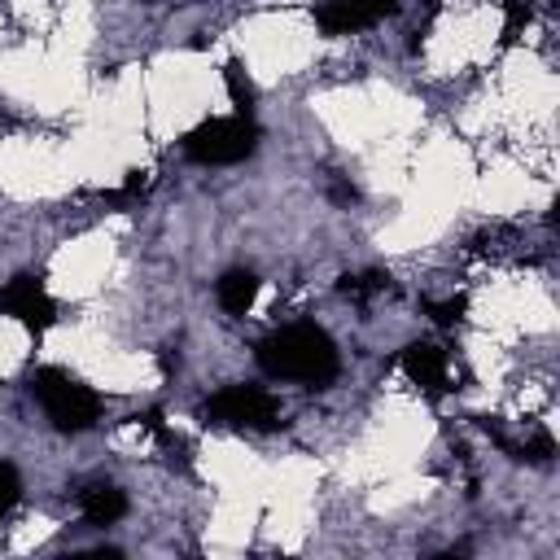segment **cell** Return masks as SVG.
<instances>
[{
  "instance_id": "3",
  "label": "cell",
  "mask_w": 560,
  "mask_h": 560,
  "mask_svg": "<svg viewBox=\"0 0 560 560\" xmlns=\"http://www.w3.org/2000/svg\"><path fill=\"white\" fill-rule=\"evenodd\" d=\"M258 122L249 114H228V118H206L184 136V153L201 166H232L245 162L258 149Z\"/></svg>"
},
{
  "instance_id": "2",
  "label": "cell",
  "mask_w": 560,
  "mask_h": 560,
  "mask_svg": "<svg viewBox=\"0 0 560 560\" xmlns=\"http://www.w3.org/2000/svg\"><path fill=\"white\" fill-rule=\"evenodd\" d=\"M31 394L39 398V407L57 433H83L101 420V394L61 368H39L31 376Z\"/></svg>"
},
{
  "instance_id": "8",
  "label": "cell",
  "mask_w": 560,
  "mask_h": 560,
  "mask_svg": "<svg viewBox=\"0 0 560 560\" xmlns=\"http://www.w3.org/2000/svg\"><path fill=\"white\" fill-rule=\"evenodd\" d=\"M258 276L254 271H245V267H232V271H223L219 276V284H214V298H219V306L228 311V315H245L249 306H254V298H258Z\"/></svg>"
},
{
  "instance_id": "11",
  "label": "cell",
  "mask_w": 560,
  "mask_h": 560,
  "mask_svg": "<svg viewBox=\"0 0 560 560\" xmlns=\"http://www.w3.org/2000/svg\"><path fill=\"white\" fill-rule=\"evenodd\" d=\"M420 306L429 311V319H433V324L451 328V324H459V319H464V311H468V298H446V302H433V298H424Z\"/></svg>"
},
{
  "instance_id": "6",
  "label": "cell",
  "mask_w": 560,
  "mask_h": 560,
  "mask_svg": "<svg viewBox=\"0 0 560 560\" xmlns=\"http://www.w3.org/2000/svg\"><path fill=\"white\" fill-rule=\"evenodd\" d=\"M315 26L324 35H359L398 13V0H311Z\"/></svg>"
},
{
  "instance_id": "1",
  "label": "cell",
  "mask_w": 560,
  "mask_h": 560,
  "mask_svg": "<svg viewBox=\"0 0 560 560\" xmlns=\"http://www.w3.org/2000/svg\"><path fill=\"white\" fill-rule=\"evenodd\" d=\"M258 368L276 381H302L306 389H324L337 376L341 359L319 324H289L258 341Z\"/></svg>"
},
{
  "instance_id": "9",
  "label": "cell",
  "mask_w": 560,
  "mask_h": 560,
  "mask_svg": "<svg viewBox=\"0 0 560 560\" xmlns=\"http://www.w3.org/2000/svg\"><path fill=\"white\" fill-rule=\"evenodd\" d=\"M79 512H83L88 525H101L105 529V525H114V521L127 516V494L118 486H92V490H83Z\"/></svg>"
},
{
  "instance_id": "4",
  "label": "cell",
  "mask_w": 560,
  "mask_h": 560,
  "mask_svg": "<svg viewBox=\"0 0 560 560\" xmlns=\"http://www.w3.org/2000/svg\"><path fill=\"white\" fill-rule=\"evenodd\" d=\"M206 424H232V429H276L280 420V402L258 389V385H223L206 407H201Z\"/></svg>"
},
{
  "instance_id": "7",
  "label": "cell",
  "mask_w": 560,
  "mask_h": 560,
  "mask_svg": "<svg viewBox=\"0 0 560 560\" xmlns=\"http://www.w3.org/2000/svg\"><path fill=\"white\" fill-rule=\"evenodd\" d=\"M398 363H402V372H407L411 385H420V389H429V394L451 389V385H446V350H442V346H433V341H411V346H402Z\"/></svg>"
},
{
  "instance_id": "5",
  "label": "cell",
  "mask_w": 560,
  "mask_h": 560,
  "mask_svg": "<svg viewBox=\"0 0 560 560\" xmlns=\"http://www.w3.org/2000/svg\"><path fill=\"white\" fill-rule=\"evenodd\" d=\"M0 315H13V319L26 324L31 337H44V328L57 319V302L48 298V289H44L39 276L22 271V276H13V280L0 289Z\"/></svg>"
},
{
  "instance_id": "13",
  "label": "cell",
  "mask_w": 560,
  "mask_h": 560,
  "mask_svg": "<svg viewBox=\"0 0 560 560\" xmlns=\"http://www.w3.org/2000/svg\"><path fill=\"white\" fill-rule=\"evenodd\" d=\"M503 9H508V22H503V39H516V31L529 22V4H521V0H503Z\"/></svg>"
},
{
  "instance_id": "10",
  "label": "cell",
  "mask_w": 560,
  "mask_h": 560,
  "mask_svg": "<svg viewBox=\"0 0 560 560\" xmlns=\"http://www.w3.org/2000/svg\"><path fill=\"white\" fill-rule=\"evenodd\" d=\"M223 83H228V96H232L236 114H249V105H254V83H249L245 66H241L236 57H232V61L223 66Z\"/></svg>"
},
{
  "instance_id": "12",
  "label": "cell",
  "mask_w": 560,
  "mask_h": 560,
  "mask_svg": "<svg viewBox=\"0 0 560 560\" xmlns=\"http://www.w3.org/2000/svg\"><path fill=\"white\" fill-rule=\"evenodd\" d=\"M22 499V477L13 464H0V516Z\"/></svg>"
}]
</instances>
